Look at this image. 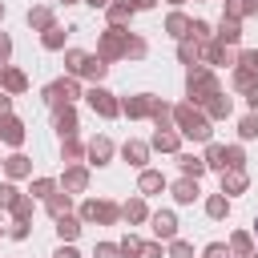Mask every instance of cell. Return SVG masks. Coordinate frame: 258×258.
<instances>
[{"label":"cell","mask_w":258,"mask_h":258,"mask_svg":"<svg viewBox=\"0 0 258 258\" xmlns=\"http://www.w3.org/2000/svg\"><path fill=\"white\" fill-rule=\"evenodd\" d=\"M254 230H258V222H254Z\"/></svg>","instance_id":"obj_1"}]
</instances>
